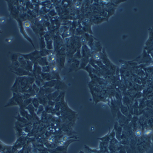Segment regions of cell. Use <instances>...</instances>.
<instances>
[{"mask_svg": "<svg viewBox=\"0 0 153 153\" xmlns=\"http://www.w3.org/2000/svg\"><path fill=\"white\" fill-rule=\"evenodd\" d=\"M19 55L22 56L27 60L31 61L33 63L37 62V60L40 58V55H39V51L37 50H35L34 52H31V53H28V54H21V53H19Z\"/></svg>", "mask_w": 153, "mask_h": 153, "instance_id": "1", "label": "cell"}, {"mask_svg": "<svg viewBox=\"0 0 153 153\" xmlns=\"http://www.w3.org/2000/svg\"><path fill=\"white\" fill-rule=\"evenodd\" d=\"M14 70H12V72L19 77H34L33 74L32 72L27 71V70L23 69V68L19 67L17 69H14Z\"/></svg>", "mask_w": 153, "mask_h": 153, "instance_id": "2", "label": "cell"}, {"mask_svg": "<svg viewBox=\"0 0 153 153\" xmlns=\"http://www.w3.org/2000/svg\"><path fill=\"white\" fill-rule=\"evenodd\" d=\"M40 77H42L44 82H48V81H50L52 80H53V75H52V73H43L40 74Z\"/></svg>", "mask_w": 153, "mask_h": 153, "instance_id": "3", "label": "cell"}, {"mask_svg": "<svg viewBox=\"0 0 153 153\" xmlns=\"http://www.w3.org/2000/svg\"><path fill=\"white\" fill-rule=\"evenodd\" d=\"M37 62L39 66H41V67H44V66H48V65L47 57H40V58L37 60Z\"/></svg>", "mask_w": 153, "mask_h": 153, "instance_id": "4", "label": "cell"}, {"mask_svg": "<svg viewBox=\"0 0 153 153\" xmlns=\"http://www.w3.org/2000/svg\"><path fill=\"white\" fill-rule=\"evenodd\" d=\"M47 59L48 65L53 64L55 63L56 57L53 53H52L50 55H48L47 57Z\"/></svg>", "mask_w": 153, "mask_h": 153, "instance_id": "5", "label": "cell"}, {"mask_svg": "<svg viewBox=\"0 0 153 153\" xmlns=\"http://www.w3.org/2000/svg\"><path fill=\"white\" fill-rule=\"evenodd\" d=\"M52 53V50H50L48 49H45V48L39 50V55H40V57H47L48 55H50Z\"/></svg>", "mask_w": 153, "mask_h": 153, "instance_id": "6", "label": "cell"}, {"mask_svg": "<svg viewBox=\"0 0 153 153\" xmlns=\"http://www.w3.org/2000/svg\"><path fill=\"white\" fill-rule=\"evenodd\" d=\"M56 85V80H52L50 81L45 82L44 83V85H43V88H52L53 86H55Z\"/></svg>", "mask_w": 153, "mask_h": 153, "instance_id": "7", "label": "cell"}, {"mask_svg": "<svg viewBox=\"0 0 153 153\" xmlns=\"http://www.w3.org/2000/svg\"><path fill=\"white\" fill-rule=\"evenodd\" d=\"M10 58L12 62H14L15 61H18V59L19 57V54L17 53H10Z\"/></svg>", "mask_w": 153, "mask_h": 153, "instance_id": "8", "label": "cell"}, {"mask_svg": "<svg viewBox=\"0 0 153 153\" xmlns=\"http://www.w3.org/2000/svg\"><path fill=\"white\" fill-rule=\"evenodd\" d=\"M42 71L43 73L51 72V67H50L49 65L44 66V67H42Z\"/></svg>", "mask_w": 153, "mask_h": 153, "instance_id": "9", "label": "cell"}, {"mask_svg": "<svg viewBox=\"0 0 153 153\" xmlns=\"http://www.w3.org/2000/svg\"><path fill=\"white\" fill-rule=\"evenodd\" d=\"M45 39L44 37H41L40 39V50L44 49L45 47Z\"/></svg>", "mask_w": 153, "mask_h": 153, "instance_id": "10", "label": "cell"}, {"mask_svg": "<svg viewBox=\"0 0 153 153\" xmlns=\"http://www.w3.org/2000/svg\"><path fill=\"white\" fill-rule=\"evenodd\" d=\"M32 103H33V105L34 107H35L36 108H37L39 107V100L36 98H34V99H32Z\"/></svg>", "mask_w": 153, "mask_h": 153, "instance_id": "11", "label": "cell"}, {"mask_svg": "<svg viewBox=\"0 0 153 153\" xmlns=\"http://www.w3.org/2000/svg\"><path fill=\"white\" fill-rule=\"evenodd\" d=\"M32 89H33V90H34V91H35V92H36V94L38 93L39 90H39V86H37L36 84H35V83H33V84H32Z\"/></svg>", "mask_w": 153, "mask_h": 153, "instance_id": "12", "label": "cell"}, {"mask_svg": "<svg viewBox=\"0 0 153 153\" xmlns=\"http://www.w3.org/2000/svg\"><path fill=\"white\" fill-rule=\"evenodd\" d=\"M23 27H27V28H29V27H30L31 26V23H30V22H29V21H26V22H25L24 23H23Z\"/></svg>", "mask_w": 153, "mask_h": 153, "instance_id": "13", "label": "cell"}, {"mask_svg": "<svg viewBox=\"0 0 153 153\" xmlns=\"http://www.w3.org/2000/svg\"><path fill=\"white\" fill-rule=\"evenodd\" d=\"M94 58L95 60H99V59L100 58V56H99V53H96V54H95L94 56Z\"/></svg>", "mask_w": 153, "mask_h": 153, "instance_id": "14", "label": "cell"}, {"mask_svg": "<svg viewBox=\"0 0 153 153\" xmlns=\"http://www.w3.org/2000/svg\"><path fill=\"white\" fill-rule=\"evenodd\" d=\"M80 6H81V4H80V2H77L76 3H75V6L76 8H78V9L80 8Z\"/></svg>", "mask_w": 153, "mask_h": 153, "instance_id": "15", "label": "cell"}, {"mask_svg": "<svg viewBox=\"0 0 153 153\" xmlns=\"http://www.w3.org/2000/svg\"><path fill=\"white\" fill-rule=\"evenodd\" d=\"M141 134H142V132H141V131H140V130H138L137 132H136V134H137L138 136H140V135Z\"/></svg>", "mask_w": 153, "mask_h": 153, "instance_id": "16", "label": "cell"}]
</instances>
